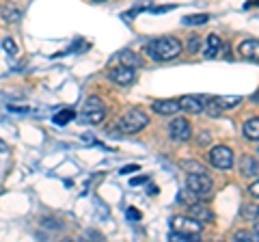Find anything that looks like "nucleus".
Here are the masks:
<instances>
[{"label":"nucleus","mask_w":259,"mask_h":242,"mask_svg":"<svg viewBox=\"0 0 259 242\" xmlns=\"http://www.w3.org/2000/svg\"><path fill=\"white\" fill-rule=\"evenodd\" d=\"M171 9H175V5H164V7H153V13H164V11H171Z\"/></svg>","instance_id":"obj_28"},{"label":"nucleus","mask_w":259,"mask_h":242,"mask_svg":"<svg viewBox=\"0 0 259 242\" xmlns=\"http://www.w3.org/2000/svg\"><path fill=\"white\" fill-rule=\"evenodd\" d=\"M97 3H104V0H97Z\"/></svg>","instance_id":"obj_34"},{"label":"nucleus","mask_w":259,"mask_h":242,"mask_svg":"<svg viewBox=\"0 0 259 242\" xmlns=\"http://www.w3.org/2000/svg\"><path fill=\"white\" fill-rule=\"evenodd\" d=\"M201 46H203V42H201V37H197V35H192V37H190V42H188V52H192V54H197V52L201 50Z\"/></svg>","instance_id":"obj_23"},{"label":"nucleus","mask_w":259,"mask_h":242,"mask_svg":"<svg viewBox=\"0 0 259 242\" xmlns=\"http://www.w3.org/2000/svg\"><path fill=\"white\" fill-rule=\"evenodd\" d=\"M125 216H127L130 221H141V212H139V210H134V208H130L127 212H125Z\"/></svg>","instance_id":"obj_26"},{"label":"nucleus","mask_w":259,"mask_h":242,"mask_svg":"<svg viewBox=\"0 0 259 242\" xmlns=\"http://www.w3.org/2000/svg\"><path fill=\"white\" fill-rule=\"evenodd\" d=\"M248 192H250L253 197H259V180L250 184V186H248Z\"/></svg>","instance_id":"obj_30"},{"label":"nucleus","mask_w":259,"mask_h":242,"mask_svg":"<svg viewBox=\"0 0 259 242\" xmlns=\"http://www.w3.org/2000/svg\"><path fill=\"white\" fill-rule=\"evenodd\" d=\"M171 227H173V233H171V240H194L203 229L201 221H194L192 216L186 219V216H175L171 221Z\"/></svg>","instance_id":"obj_2"},{"label":"nucleus","mask_w":259,"mask_h":242,"mask_svg":"<svg viewBox=\"0 0 259 242\" xmlns=\"http://www.w3.org/2000/svg\"><path fill=\"white\" fill-rule=\"evenodd\" d=\"M238 50H240L242 59L259 63V42H257V39H246V42H242Z\"/></svg>","instance_id":"obj_9"},{"label":"nucleus","mask_w":259,"mask_h":242,"mask_svg":"<svg viewBox=\"0 0 259 242\" xmlns=\"http://www.w3.org/2000/svg\"><path fill=\"white\" fill-rule=\"evenodd\" d=\"M240 171L244 173V175H259V163L255 158H250V156H244L240 160Z\"/></svg>","instance_id":"obj_14"},{"label":"nucleus","mask_w":259,"mask_h":242,"mask_svg":"<svg viewBox=\"0 0 259 242\" xmlns=\"http://www.w3.org/2000/svg\"><path fill=\"white\" fill-rule=\"evenodd\" d=\"M147 124H149V119H147V115H145L143 110L130 108L125 115L119 119V130L123 134H136V132H141Z\"/></svg>","instance_id":"obj_3"},{"label":"nucleus","mask_w":259,"mask_h":242,"mask_svg":"<svg viewBox=\"0 0 259 242\" xmlns=\"http://www.w3.org/2000/svg\"><path fill=\"white\" fill-rule=\"evenodd\" d=\"M153 110L158 115H175L182 108H180V100H158V102H153Z\"/></svg>","instance_id":"obj_11"},{"label":"nucleus","mask_w":259,"mask_h":242,"mask_svg":"<svg viewBox=\"0 0 259 242\" xmlns=\"http://www.w3.org/2000/svg\"><path fill=\"white\" fill-rule=\"evenodd\" d=\"M233 240H259V233L257 231H253V233H250V231H238V233H233Z\"/></svg>","instance_id":"obj_22"},{"label":"nucleus","mask_w":259,"mask_h":242,"mask_svg":"<svg viewBox=\"0 0 259 242\" xmlns=\"http://www.w3.org/2000/svg\"><path fill=\"white\" fill-rule=\"evenodd\" d=\"M182 52V42L175 37H160L151 39L147 44V54L156 61H171Z\"/></svg>","instance_id":"obj_1"},{"label":"nucleus","mask_w":259,"mask_h":242,"mask_svg":"<svg viewBox=\"0 0 259 242\" xmlns=\"http://www.w3.org/2000/svg\"><path fill=\"white\" fill-rule=\"evenodd\" d=\"M143 182H147V177H134L130 184H132V186H139V184H143Z\"/></svg>","instance_id":"obj_31"},{"label":"nucleus","mask_w":259,"mask_h":242,"mask_svg":"<svg viewBox=\"0 0 259 242\" xmlns=\"http://www.w3.org/2000/svg\"><path fill=\"white\" fill-rule=\"evenodd\" d=\"M244 136L248 141H259V117H250L244 124Z\"/></svg>","instance_id":"obj_16"},{"label":"nucleus","mask_w":259,"mask_h":242,"mask_svg":"<svg viewBox=\"0 0 259 242\" xmlns=\"http://www.w3.org/2000/svg\"><path fill=\"white\" fill-rule=\"evenodd\" d=\"M3 48H5V52L7 54H15V52H18V48H15V42H13V39H5V42H3Z\"/></svg>","instance_id":"obj_25"},{"label":"nucleus","mask_w":259,"mask_h":242,"mask_svg":"<svg viewBox=\"0 0 259 242\" xmlns=\"http://www.w3.org/2000/svg\"><path fill=\"white\" fill-rule=\"evenodd\" d=\"M168 134H171L175 141H188L190 139V124L186 119H173L171 128H168Z\"/></svg>","instance_id":"obj_7"},{"label":"nucleus","mask_w":259,"mask_h":242,"mask_svg":"<svg viewBox=\"0 0 259 242\" xmlns=\"http://www.w3.org/2000/svg\"><path fill=\"white\" fill-rule=\"evenodd\" d=\"M5 151H9V145H7L3 139H0V154H5Z\"/></svg>","instance_id":"obj_32"},{"label":"nucleus","mask_w":259,"mask_h":242,"mask_svg":"<svg viewBox=\"0 0 259 242\" xmlns=\"http://www.w3.org/2000/svg\"><path fill=\"white\" fill-rule=\"evenodd\" d=\"M108 78H110L115 85H119V87H127V85L134 80V67H125V65H123V67H117V69L110 71Z\"/></svg>","instance_id":"obj_8"},{"label":"nucleus","mask_w":259,"mask_h":242,"mask_svg":"<svg viewBox=\"0 0 259 242\" xmlns=\"http://www.w3.org/2000/svg\"><path fill=\"white\" fill-rule=\"evenodd\" d=\"M74 117H76L74 110H69V108L67 110H61V112H56V115H54V124L56 126H67Z\"/></svg>","instance_id":"obj_19"},{"label":"nucleus","mask_w":259,"mask_h":242,"mask_svg":"<svg viewBox=\"0 0 259 242\" xmlns=\"http://www.w3.org/2000/svg\"><path fill=\"white\" fill-rule=\"evenodd\" d=\"M205 108H207V115H212V117H218L221 115V106H218V104L214 102V100H209V102H205Z\"/></svg>","instance_id":"obj_24"},{"label":"nucleus","mask_w":259,"mask_h":242,"mask_svg":"<svg viewBox=\"0 0 259 242\" xmlns=\"http://www.w3.org/2000/svg\"><path fill=\"white\" fill-rule=\"evenodd\" d=\"M106 117V108H104V104L100 98H89L84 102V108H82V121L87 124H102V119Z\"/></svg>","instance_id":"obj_5"},{"label":"nucleus","mask_w":259,"mask_h":242,"mask_svg":"<svg viewBox=\"0 0 259 242\" xmlns=\"http://www.w3.org/2000/svg\"><path fill=\"white\" fill-rule=\"evenodd\" d=\"M214 102H216L221 108H236L238 104L242 102V98H238V95H233V98H225V95H218V98H214Z\"/></svg>","instance_id":"obj_18"},{"label":"nucleus","mask_w":259,"mask_h":242,"mask_svg":"<svg viewBox=\"0 0 259 242\" xmlns=\"http://www.w3.org/2000/svg\"><path fill=\"white\" fill-rule=\"evenodd\" d=\"M188 214L192 216L194 221H201V223H207V221H212V219H214V214L209 212L205 206H201V204H190Z\"/></svg>","instance_id":"obj_12"},{"label":"nucleus","mask_w":259,"mask_h":242,"mask_svg":"<svg viewBox=\"0 0 259 242\" xmlns=\"http://www.w3.org/2000/svg\"><path fill=\"white\" fill-rule=\"evenodd\" d=\"M221 46H223L221 37H218V35H209L207 37V48H205L203 54L207 56V59H214V56L221 54Z\"/></svg>","instance_id":"obj_15"},{"label":"nucleus","mask_w":259,"mask_h":242,"mask_svg":"<svg viewBox=\"0 0 259 242\" xmlns=\"http://www.w3.org/2000/svg\"><path fill=\"white\" fill-rule=\"evenodd\" d=\"M209 20V15L201 13V15H186V18L182 20V24H186V26H194V24H205Z\"/></svg>","instance_id":"obj_20"},{"label":"nucleus","mask_w":259,"mask_h":242,"mask_svg":"<svg viewBox=\"0 0 259 242\" xmlns=\"http://www.w3.org/2000/svg\"><path fill=\"white\" fill-rule=\"evenodd\" d=\"M240 216L246 221H257L259 219V206L255 204H244L240 208Z\"/></svg>","instance_id":"obj_17"},{"label":"nucleus","mask_w":259,"mask_h":242,"mask_svg":"<svg viewBox=\"0 0 259 242\" xmlns=\"http://www.w3.org/2000/svg\"><path fill=\"white\" fill-rule=\"evenodd\" d=\"M134 171H139V165H127V167L121 169V173H123V175H130V173H134Z\"/></svg>","instance_id":"obj_29"},{"label":"nucleus","mask_w":259,"mask_h":242,"mask_svg":"<svg viewBox=\"0 0 259 242\" xmlns=\"http://www.w3.org/2000/svg\"><path fill=\"white\" fill-rule=\"evenodd\" d=\"M20 15L22 13L18 9H13V7H5V9H3V20L5 22H18Z\"/></svg>","instance_id":"obj_21"},{"label":"nucleus","mask_w":259,"mask_h":242,"mask_svg":"<svg viewBox=\"0 0 259 242\" xmlns=\"http://www.w3.org/2000/svg\"><path fill=\"white\" fill-rule=\"evenodd\" d=\"M255 231H257V233H259V223H255Z\"/></svg>","instance_id":"obj_33"},{"label":"nucleus","mask_w":259,"mask_h":242,"mask_svg":"<svg viewBox=\"0 0 259 242\" xmlns=\"http://www.w3.org/2000/svg\"><path fill=\"white\" fill-rule=\"evenodd\" d=\"M184 169H194V173H203L205 171V169L201 165H197V163H184Z\"/></svg>","instance_id":"obj_27"},{"label":"nucleus","mask_w":259,"mask_h":242,"mask_svg":"<svg viewBox=\"0 0 259 242\" xmlns=\"http://www.w3.org/2000/svg\"><path fill=\"white\" fill-rule=\"evenodd\" d=\"M186 186H188V190L194 192L197 197H207V195H212L214 184L205 173H190L188 180H186Z\"/></svg>","instance_id":"obj_4"},{"label":"nucleus","mask_w":259,"mask_h":242,"mask_svg":"<svg viewBox=\"0 0 259 242\" xmlns=\"http://www.w3.org/2000/svg\"><path fill=\"white\" fill-rule=\"evenodd\" d=\"M209 163L216 169H231L233 167V151L227 147V145H216V147L209 151Z\"/></svg>","instance_id":"obj_6"},{"label":"nucleus","mask_w":259,"mask_h":242,"mask_svg":"<svg viewBox=\"0 0 259 242\" xmlns=\"http://www.w3.org/2000/svg\"><path fill=\"white\" fill-rule=\"evenodd\" d=\"M180 108L197 115V112H201L205 108V98H199V95H184L180 100Z\"/></svg>","instance_id":"obj_10"},{"label":"nucleus","mask_w":259,"mask_h":242,"mask_svg":"<svg viewBox=\"0 0 259 242\" xmlns=\"http://www.w3.org/2000/svg\"><path fill=\"white\" fill-rule=\"evenodd\" d=\"M117 59L123 63L125 67H143V59L139 54H134L132 50H123V52H119Z\"/></svg>","instance_id":"obj_13"}]
</instances>
